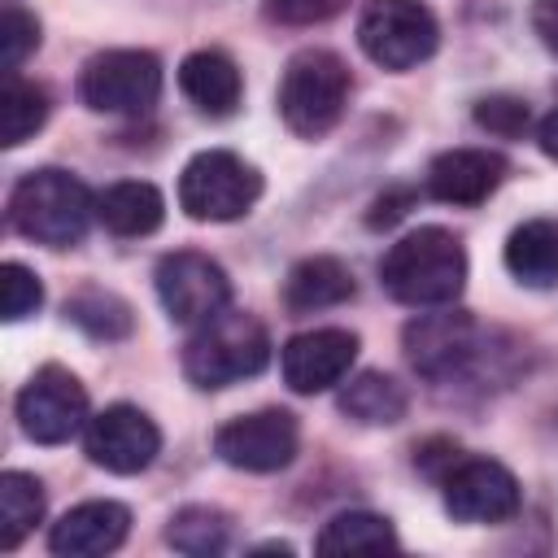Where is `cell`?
I'll list each match as a JSON object with an SVG mask.
<instances>
[{
	"mask_svg": "<svg viewBox=\"0 0 558 558\" xmlns=\"http://www.w3.org/2000/svg\"><path fill=\"white\" fill-rule=\"evenodd\" d=\"M379 283L388 288V296L414 310L453 305L466 283V248L445 227H418L384 253Z\"/></svg>",
	"mask_w": 558,
	"mask_h": 558,
	"instance_id": "6da1fadb",
	"label": "cell"
},
{
	"mask_svg": "<svg viewBox=\"0 0 558 558\" xmlns=\"http://www.w3.org/2000/svg\"><path fill=\"white\" fill-rule=\"evenodd\" d=\"M270 362V336L253 314L218 310L214 318L196 323L192 340L183 344V375L196 388H231L257 375Z\"/></svg>",
	"mask_w": 558,
	"mask_h": 558,
	"instance_id": "7a4b0ae2",
	"label": "cell"
},
{
	"mask_svg": "<svg viewBox=\"0 0 558 558\" xmlns=\"http://www.w3.org/2000/svg\"><path fill=\"white\" fill-rule=\"evenodd\" d=\"M96 214L92 192L70 170H31L9 196V222L48 248H70L83 240Z\"/></svg>",
	"mask_w": 558,
	"mask_h": 558,
	"instance_id": "3957f363",
	"label": "cell"
},
{
	"mask_svg": "<svg viewBox=\"0 0 558 558\" xmlns=\"http://www.w3.org/2000/svg\"><path fill=\"white\" fill-rule=\"evenodd\" d=\"M349 105V65L327 48H305L279 78V118L301 140H323Z\"/></svg>",
	"mask_w": 558,
	"mask_h": 558,
	"instance_id": "277c9868",
	"label": "cell"
},
{
	"mask_svg": "<svg viewBox=\"0 0 558 558\" xmlns=\"http://www.w3.org/2000/svg\"><path fill=\"white\" fill-rule=\"evenodd\" d=\"M262 196V174L244 157L227 148L196 153L179 174V205L196 222H231L244 218Z\"/></svg>",
	"mask_w": 558,
	"mask_h": 558,
	"instance_id": "5b68a950",
	"label": "cell"
},
{
	"mask_svg": "<svg viewBox=\"0 0 558 558\" xmlns=\"http://www.w3.org/2000/svg\"><path fill=\"white\" fill-rule=\"evenodd\" d=\"M357 44L375 65L401 74L436 52L440 26L418 0H366L357 17Z\"/></svg>",
	"mask_w": 558,
	"mask_h": 558,
	"instance_id": "8992f818",
	"label": "cell"
},
{
	"mask_svg": "<svg viewBox=\"0 0 558 558\" xmlns=\"http://www.w3.org/2000/svg\"><path fill=\"white\" fill-rule=\"evenodd\" d=\"M161 96V61L144 48H109L87 57L78 100L96 113H144Z\"/></svg>",
	"mask_w": 558,
	"mask_h": 558,
	"instance_id": "52a82bcc",
	"label": "cell"
},
{
	"mask_svg": "<svg viewBox=\"0 0 558 558\" xmlns=\"http://www.w3.org/2000/svg\"><path fill=\"white\" fill-rule=\"evenodd\" d=\"M157 296L166 305V314L174 323H205L214 318L218 310H227L231 301V283H227V270L205 257V253H192V248H179V253H166L157 262Z\"/></svg>",
	"mask_w": 558,
	"mask_h": 558,
	"instance_id": "ba28073f",
	"label": "cell"
},
{
	"mask_svg": "<svg viewBox=\"0 0 558 558\" xmlns=\"http://www.w3.org/2000/svg\"><path fill=\"white\" fill-rule=\"evenodd\" d=\"M17 423L39 445H61L87 423V392L65 366H39L17 392Z\"/></svg>",
	"mask_w": 558,
	"mask_h": 558,
	"instance_id": "9c48e42d",
	"label": "cell"
},
{
	"mask_svg": "<svg viewBox=\"0 0 558 558\" xmlns=\"http://www.w3.org/2000/svg\"><path fill=\"white\" fill-rule=\"evenodd\" d=\"M301 445V427L288 410H257V414H240L231 423L218 427L214 436V453L235 466V471H279L296 458Z\"/></svg>",
	"mask_w": 558,
	"mask_h": 558,
	"instance_id": "30bf717a",
	"label": "cell"
},
{
	"mask_svg": "<svg viewBox=\"0 0 558 558\" xmlns=\"http://www.w3.org/2000/svg\"><path fill=\"white\" fill-rule=\"evenodd\" d=\"M440 484L445 510L458 523H506L519 514V480L493 458H462Z\"/></svg>",
	"mask_w": 558,
	"mask_h": 558,
	"instance_id": "8fae6325",
	"label": "cell"
},
{
	"mask_svg": "<svg viewBox=\"0 0 558 558\" xmlns=\"http://www.w3.org/2000/svg\"><path fill=\"white\" fill-rule=\"evenodd\" d=\"M161 449L157 423L135 405H109L87 423V458L113 475L144 471Z\"/></svg>",
	"mask_w": 558,
	"mask_h": 558,
	"instance_id": "7c38bea8",
	"label": "cell"
},
{
	"mask_svg": "<svg viewBox=\"0 0 558 558\" xmlns=\"http://www.w3.org/2000/svg\"><path fill=\"white\" fill-rule=\"evenodd\" d=\"M357 357V336L344 327H314L301 331L283 344L279 366H283V384L292 392H323L331 384H340L349 375Z\"/></svg>",
	"mask_w": 558,
	"mask_h": 558,
	"instance_id": "4fadbf2b",
	"label": "cell"
},
{
	"mask_svg": "<svg viewBox=\"0 0 558 558\" xmlns=\"http://www.w3.org/2000/svg\"><path fill=\"white\" fill-rule=\"evenodd\" d=\"M405 357L427 379H449L475 357V323L462 310L418 314L405 327Z\"/></svg>",
	"mask_w": 558,
	"mask_h": 558,
	"instance_id": "5bb4252c",
	"label": "cell"
},
{
	"mask_svg": "<svg viewBox=\"0 0 558 558\" xmlns=\"http://www.w3.org/2000/svg\"><path fill=\"white\" fill-rule=\"evenodd\" d=\"M126 527H131V510L122 501H83L52 523L48 549L61 558H100L126 541Z\"/></svg>",
	"mask_w": 558,
	"mask_h": 558,
	"instance_id": "9a60e30c",
	"label": "cell"
},
{
	"mask_svg": "<svg viewBox=\"0 0 558 558\" xmlns=\"http://www.w3.org/2000/svg\"><path fill=\"white\" fill-rule=\"evenodd\" d=\"M506 179V157L488 148H449L427 166V192L445 205H480Z\"/></svg>",
	"mask_w": 558,
	"mask_h": 558,
	"instance_id": "2e32d148",
	"label": "cell"
},
{
	"mask_svg": "<svg viewBox=\"0 0 558 558\" xmlns=\"http://www.w3.org/2000/svg\"><path fill=\"white\" fill-rule=\"evenodd\" d=\"M179 92L209 118H227L235 113L240 96H244V78L235 70V61L218 48H201V52H187L183 65H179Z\"/></svg>",
	"mask_w": 558,
	"mask_h": 558,
	"instance_id": "e0dca14e",
	"label": "cell"
},
{
	"mask_svg": "<svg viewBox=\"0 0 558 558\" xmlns=\"http://www.w3.org/2000/svg\"><path fill=\"white\" fill-rule=\"evenodd\" d=\"M353 296V275L336 257H305L283 279V305L292 314H318Z\"/></svg>",
	"mask_w": 558,
	"mask_h": 558,
	"instance_id": "ac0fdd59",
	"label": "cell"
},
{
	"mask_svg": "<svg viewBox=\"0 0 558 558\" xmlns=\"http://www.w3.org/2000/svg\"><path fill=\"white\" fill-rule=\"evenodd\" d=\"M96 218L113 231V235H148L161 227L166 218V201L153 183H140V179H126V183H113L96 196Z\"/></svg>",
	"mask_w": 558,
	"mask_h": 558,
	"instance_id": "d6986e66",
	"label": "cell"
},
{
	"mask_svg": "<svg viewBox=\"0 0 558 558\" xmlns=\"http://www.w3.org/2000/svg\"><path fill=\"white\" fill-rule=\"evenodd\" d=\"M336 405H340V414H349L353 423L392 427V423L405 418L410 397H405V388H401L392 375H384V371H362V375H353V379L340 388Z\"/></svg>",
	"mask_w": 558,
	"mask_h": 558,
	"instance_id": "ffe728a7",
	"label": "cell"
},
{
	"mask_svg": "<svg viewBox=\"0 0 558 558\" xmlns=\"http://www.w3.org/2000/svg\"><path fill=\"white\" fill-rule=\"evenodd\" d=\"M506 270L527 288L558 283V227L545 218L514 227L506 240Z\"/></svg>",
	"mask_w": 558,
	"mask_h": 558,
	"instance_id": "44dd1931",
	"label": "cell"
},
{
	"mask_svg": "<svg viewBox=\"0 0 558 558\" xmlns=\"http://www.w3.org/2000/svg\"><path fill=\"white\" fill-rule=\"evenodd\" d=\"M44 122H48V92L26 83V78H17V74H4V87H0V144L17 148Z\"/></svg>",
	"mask_w": 558,
	"mask_h": 558,
	"instance_id": "7402d4cb",
	"label": "cell"
},
{
	"mask_svg": "<svg viewBox=\"0 0 558 558\" xmlns=\"http://www.w3.org/2000/svg\"><path fill=\"white\" fill-rule=\"evenodd\" d=\"M44 519V488L26 471L0 475V549H17L22 536Z\"/></svg>",
	"mask_w": 558,
	"mask_h": 558,
	"instance_id": "603a6c76",
	"label": "cell"
},
{
	"mask_svg": "<svg viewBox=\"0 0 558 558\" xmlns=\"http://www.w3.org/2000/svg\"><path fill=\"white\" fill-rule=\"evenodd\" d=\"M323 554H349V549H366V554H379V549H397V532L384 514H371V510H344L336 519L323 523L318 541H314Z\"/></svg>",
	"mask_w": 558,
	"mask_h": 558,
	"instance_id": "cb8c5ba5",
	"label": "cell"
},
{
	"mask_svg": "<svg viewBox=\"0 0 558 558\" xmlns=\"http://www.w3.org/2000/svg\"><path fill=\"white\" fill-rule=\"evenodd\" d=\"M166 541L179 554L209 558V554H222L231 545V519L222 510H214V506H183V510L170 514Z\"/></svg>",
	"mask_w": 558,
	"mask_h": 558,
	"instance_id": "d4e9b609",
	"label": "cell"
},
{
	"mask_svg": "<svg viewBox=\"0 0 558 558\" xmlns=\"http://www.w3.org/2000/svg\"><path fill=\"white\" fill-rule=\"evenodd\" d=\"M65 318H70L74 327H83L92 340H122V336H131V327H135L131 305H126L122 296L105 292V288H83V292H74V296L65 301Z\"/></svg>",
	"mask_w": 558,
	"mask_h": 558,
	"instance_id": "484cf974",
	"label": "cell"
},
{
	"mask_svg": "<svg viewBox=\"0 0 558 558\" xmlns=\"http://www.w3.org/2000/svg\"><path fill=\"white\" fill-rule=\"evenodd\" d=\"M35 48H39V22H35L26 9L9 4V9L0 13V65H4V74H17V65H22Z\"/></svg>",
	"mask_w": 558,
	"mask_h": 558,
	"instance_id": "4316f807",
	"label": "cell"
},
{
	"mask_svg": "<svg viewBox=\"0 0 558 558\" xmlns=\"http://www.w3.org/2000/svg\"><path fill=\"white\" fill-rule=\"evenodd\" d=\"M0 288H4V318L22 323L44 305V283L35 270H26L22 262H4L0 270Z\"/></svg>",
	"mask_w": 558,
	"mask_h": 558,
	"instance_id": "83f0119b",
	"label": "cell"
},
{
	"mask_svg": "<svg viewBox=\"0 0 558 558\" xmlns=\"http://www.w3.org/2000/svg\"><path fill=\"white\" fill-rule=\"evenodd\" d=\"M475 122H480L484 131L510 140V135H523V126H527V105L514 100V96H488V100L475 105Z\"/></svg>",
	"mask_w": 558,
	"mask_h": 558,
	"instance_id": "f1b7e54d",
	"label": "cell"
},
{
	"mask_svg": "<svg viewBox=\"0 0 558 558\" xmlns=\"http://www.w3.org/2000/svg\"><path fill=\"white\" fill-rule=\"evenodd\" d=\"M349 0H266V13L275 22H288V26H314V22H327L344 9Z\"/></svg>",
	"mask_w": 558,
	"mask_h": 558,
	"instance_id": "f546056e",
	"label": "cell"
},
{
	"mask_svg": "<svg viewBox=\"0 0 558 558\" xmlns=\"http://www.w3.org/2000/svg\"><path fill=\"white\" fill-rule=\"evenodd\" d=\"M532 31L549 52H558V0H536L532 4Z\"/></svg>",
	"mask_w": 558,
	"mask_h": 558,
	"instance_id": "4dcf8cb0",
	"label": "cell"
},
{
	"mask_svg": "<svg viewBox=\"0 0 558 558\" xmlns=\"http://www.w3.org/2000/svg\"><path fill=\"white\" fill-rule=\"evenodd\" d=\"M536 144H541V153H545V157H554V161H558V109L536 126Z\"/></svg>",
	"mask_w": 558,
	"mask_h": 558,
	"instance_id": "1f68e13d",
	"label": "cell"
}]
</instances>
